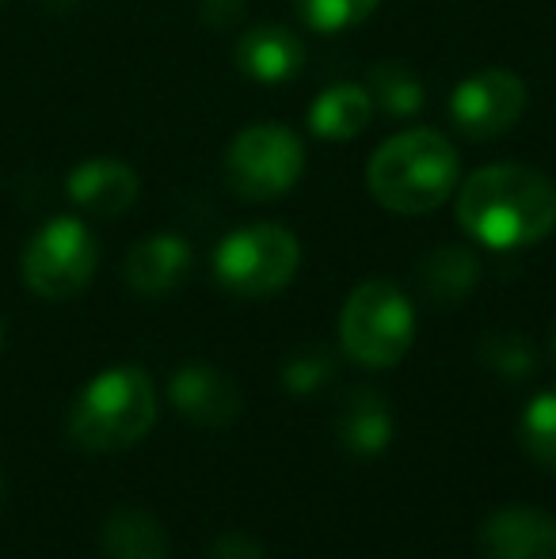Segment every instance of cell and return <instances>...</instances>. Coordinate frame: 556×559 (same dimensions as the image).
Listing matches in <instances>:
<instances>
[{
	"label": "cell",
	"instance_id": "14",
	"mask_svg": "<svg viewBox=\"0 0 556 559\" xmlns=\"http://www.w3.org/2000/svg\"><path fill=\"white\" fill-rule=\"evenodd\" d=\"M374 99L366 84H332L309 107V130L324 141H351L370 126Z\"/></svg>",
	"mask_w": 556,
	"mask_h": 559
},
{
	"label": "cell",
	"instance_id": "7",
	"mask_svg": "<svg viewBox=\"0 0 556 559\" xmlns=\"http://www.w3.org/2000/svg\"><path fill=\"white\" fill-rule=\"evenodd\" d=\"M96 274V240L76 217H58L38 228L23 251V278L46 301L81 294Z\"/></svg>",
	"mask_w": 556,
	"mask_h": 559
},
{
	"label": "cell",
	"instance_id": "23",
	"mask_svg": "<svg viewBox=\"0 0 556 559\" xmlns=\"http://www.w3.org/2000/svg\"><path fill=\"white\" fill-rule=\"evenodd\" d=\"M210 559H268V552L252 537H245V533H222L210 545Z\"/></svg>",
	"mask_w": 556,
	"mask_h": 559
},
{
	"label": "cell",
	"instance_id": "21",
	"mask_svg": "<svg viewBox=\"0 0 556 559\" xmlns=\"http://www.w3.org/2000/svg\"><path fill=\"white\" fill-rule=\"evenodd\" d=\"M335 373V361L328 350H301L282 366V384H286L294 396H309V392L324 389Z\"/></svg>",
	"mask_w": 556,
	"mask_h": 559
},
{
	"label": "cell",
	"instance_id": "8",
	"mask_svg": "<svg viewBox=\"0 0 556 559\" xmlns=\"http://www.w3.org/2000/svg\"><path fill=\"white\" fill-rule=\"evenodd\" d=\"M527 111V88L511 69H481L461 81L450 96V118L473 141H492L507 133Z\"/></svg>",
	"mask_w": 556,
	"mask_h": 559
},
{
	"label": "cell",
	"instance_id": "2",
	"mask_svg": "<svg viewBox=\"0 0 556 559\" xmlns=\"http://www.w3.org/2000/svg\"><path fill=\"white\" fill-rule=\"evenodd\" d=\"M458 148L438 130H404L389 138L366 164V187L374 202L393 214H430L458 187Z\"/></svg>",
	"mask_w": 556,
	"mask_h": 559
},
{
	"label": "cell",
	"instance_id": "10",
	"mask_svg": "<svg viewBox=\"0 0 556 559\" xmlns=\"http://www.w3.org/2000/svg\"><path fill=\"white\" fill-rule=\"evenodd\" d=\"M168 396L176 412L199 427H229L240 415V389L210 366H184L171 377Z\"/></svg>",
	"mask_w": 556,
	"mask_h": 559
},
{
	"label": "cell",
	"instance_id": "22",
	"mask_svg": "<svg viewBox=\"0 0 556 559\" xmlns=\"http://www.w3.org/2000/svg\"><path fill=\"white\" fill-rule=\"evenodd\" d=\"M481 354H484V361L504 377H527V373H534V366H537L534 346L522 335H488Z\"/></svg>",
	"mask_w": 556,
	"mask_h": 559
},
{
	"label": "cell",
	"instance_id": "4",
	"mask_svg": "<svg viewBox=\"0 0 556 559\" xmlns=\"http://www.w3.org/2000/svg\"><path fill=\"white\" fill-rule=\"evenodd\" d=\"M416 338V309L389 278H370L347 297L340 312V343L358 366L389 369Z\"/></svg>",
	"mask_w": 556,
	"mask_h": 559
},
{
	"label": "cell",
	"instance_id": "19",
	"mask_svg": "<svg viewBox=\"0 0 556 559\" xmlns=\"http://www.w3.org/2000/svg\"><path fill=\"white\" fill-rule=\"evenodd\" d=\"M522 445L545 472L556 476V392H542V396H534L527 404V412H522Z\"/></svg>",
	"mask_w": 556,
	"mask_h": 559
},
{
	"label": "cell",
	"instance_id": "15",
	"mask_svg": "<svg viewBox=\"0 0 556 559\" xmlns=\"http://www.w3.org/2000/svg\"><path fill=\"white\" fill-rule=\"evenodd\" d=\"M476 282H481V263H476L473 251L458 248V243L435 248L419 263V289H423V297L435 305L465 301L476 289Z\"/></svg>",
	"mask_w": 556,
	"mask_h": 559
},
{
	"label": "cell",
	"instance_id": "13",
	"mask_svg": "<svg viewBox=\"0 0 556 559\" xmlns=\"http://www.w3.org/2000/svg\"><path fill=\"white\" fill-rule=\"evenodd\" d=\"M237 66L245 76L263 84H282L294 81L305 66V46L297 35H289L286 27H252L248 35H240L237 43Z\"/></svg>",
	"mask_w": 556,
	"mask_h": 559
},
{
	"label": "cell",
	"instance_id": "16",
	"mask_svg": "<svg viewBox=\"0 0 556 559\" xmlns=\"http://www.w3.org/2000/svg\"><path fill=\"white\" fill-rule=\"evenodd\" d=\"M340 442L358 456H378L393 442V415H389L386 400L378 392H351L343 415L335 423Z\"/></svg>",
	"mask_w": 556,
	"mask_h": 559
},
{
	"label": "cell",
	"instance_id": "11",
	"mask_svg": "<svg viewBox=\"0 0 556 559\" xmlns=\"http://www.w3.org/2000/svg\"><path fill=\"white\" fill-rule=\"evenodd\" d=\"M191 271V243L184 236H149L127 255V282L141 297H164Z\"/></svg>",
	"mask_w": 556,
	"mask_h": 559
},
{
	"label": "cell",
	"instance_id": "6",
	"mask_svg": "<svg viewBox=\"0 0 556 559\" xmlns=\"http://www.w3.org/2000/svg\"><path fill=\"white\" fill-rule=\"evenodd\" d=\"M305 171V148L282 122H256L233 138L225 153V183L248 202H271L294 191Z\"/></svg>",
	"mask_w": 556,
	"mask_h": 559
},
{
	"label": "cell",
	"instance_id": "20",
	"mask_svg": "<svg viewBox=\"0 0 556 559\" xmlns=\"http://www.w3.org/2000/svg\"><path fill=\"white\" fill-rule=\"evenodd\" d=\"M378 4L381 0H297V12L312 31L335 35V31L358 27L363 20H370Z\"/></svg>",
	"mask_w": 556,
	"mask_h": 559
},
{
	"label": "cell",
	"instance_id": "5",
	"mask_svg": "<svg viewBox=\"0 0 556 559\" xmlns=\"http://www.w3.org/2000/svg\"><path fill=\"white\" fill-rule=\"evenodd\" d=\"M301 243L282 225H248L229 233L214 251V274L237 297H271L297 274Z\"/></svg>",
	"mask_w": 556,
	"mask_h": 559
},
{
	"label": "cell",
	"instance_id": "24",
	"mask_svg": "<svg viewBox=\"0 0 556 559\" xmlns=\"http://www.w3.org/2000/svg\"><path fill=\"white\" fill-rule=\"evenodd\" d=\"M553 358H556V328H553Z\"/></svg>",
	"mask_w": 556,
	"mask_h": 559
},
{
	"label": "cell",
	"instance_id": "17",
	"mask_svg": "<svg viewBox=\"0 0 556 559\" xmlns=\"http://www.w3.org/2000/svg\"><path fill=\"white\" fill-rule=\"evenodd\" d=\"M107 559H168V537L145 510H115L99 533Z\"/></svg>",
	"mask_w": 556,
	"mask_h": 559
},
{
	"label": "cell",
	"instance_id": "12",
	"mask_svg": "<svg viewBox=\"0 0 556 559\" xmlns=\"http://www.w3.org/2000/svg\"><path fill=\"white\" fill-rule=\"evenodd\" d=\"M69 199L96 217H119L134 206L138 176L122 160H88L69 176Z\"/></svg>",
	"mask_w": 556,
	"mask_h": 559
},
{
	"label": "cell",
	"instance_id": "3",
	"mask_svg": "<svg viewBox=\"0 0 556 559\" xmlns=\"http://www.w3.org/2000/svg\"><path fill=\"white\" fill-rule=\"evenodd\" d=\"M156 423V389L145 369L115 366L92 377L69 412V435L81 449L111 453L141 442Z\"/></svg>",
	"mask_w": 556,
	"mask_h": 559
},
{
	"label": "cell",
	"instance_id": "18",
	"mask_svg": "<svg viewBox=\"0 0 556 559\" xmlns=\"http://www.w3.org/2000/svg\"><path fill=\"white\" fill-rule=\"evenodd\" d=\"M366 92H370L374 107H386V111L397 118L416 115L423 107L419 76L412 73L409 66H401V61H381V66H374L370 76H366Z\"/></svg>",
	"mask_w": 556,
	"mask_h": 559
},
{
	"label": "cell",
	"instance_id": "9",
	"mask_svg": "<svg viewBox=\"0 0 556 559\" xmlns=\"http://www.w3.org/2000/svg\"><path fill=\"white\" fill-rule=\"evenodd\" d=\"M488 559H556V518L534 507H504L481 525Z\"/></svg>",
	"mask_w": 556,
	"mask_h": 559
},
{
	"label": "cell",
	"instance_id": "25",
	"mask_svg": "<svg viewBox=\"0 0 556 559\" xmlns=\"http://www.w3.org/2000/svg\"><path fill=\"white\" fill-rule=\"evenodd\" d=\"M0 338H4V332H0Z\"/></svg>",
	"mask_w": 556,
	"mask_h": 559
},
{
	"label": "cell",
	"instance_id": "1",
	"mask_svg": "<svg viewBox=\"0 0 556 559\" xmlns=\"http://www.w3.org/2000/svg\"><path fill=\"white\" fill-rule=\"evenodd\" d=\"M458 222L484 248H530L556 228V183L527 164H488L461 183Z\"/></svg>",
	"mask_w": 556,
	"mask_h": 559
}]
</instances>
